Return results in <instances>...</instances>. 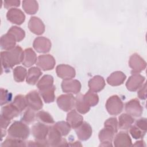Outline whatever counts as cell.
<instances>
[{"instance_id": "277c9868", "label": "cell", "mask_w": 147, "mask_h": 147, "mask_svg": "<svg viewBox=\"0 0 147 147\" xmlns=\"http://www.w3.org/2000/svg\"><path fill=\"white\" fill-rule=\"evenodd\" d=\"M106 108L110 115H116L122 112L123 103L118 95H113L107 100Z\"/></svg>"}, {"instance_id": "7402d4cb", "label": "cell", "mask_w": 147, "mask_h": 147, "mask_svg": "<svg viewBox=\"0 0 147 147\" xmlns=\"http://www.w3.org/2000/svg\"><path fill=\"white\" fill-rule=\"evenodd\" d=\"M126 78V75L121 71L113 72L107 79V82L112 86H117L122 84Z\"/></svg>"}, {"instance_id": "ee69618b", "label": "cell", "mask_w": 147, "mask_h": 147, "mask_svg": "<svg viewBox=\"0 0 147 147\" xmlns=\"http://www.w3.org/2000/svg\"><path fill=\"white\" fill-rule=\"evenodd\" d=\"M20 1L18 0H9L4 1V6L6 9L11 7H17L20 6Z\"/></svg>"}, {"instance_id": "ab89813d", "label": "cell", "mask_w": 147, "mask_h": 147, "mask_svg": "<svg viewBox=\"0 0 147 147\" xmlns=\"http://www.w3.org/2000/svg\"><path fill=\"white\" fill-rule=\"evenodd\" d=\"M12 98V94L9 92L7 90L1 88V105L3 106V105L7 103L8 102H10Z\"/></svg>"}, {"instance_id": "b9f144b4", "label": "cell", "mask_w": 147, "mask_h": 147, "mask_svg": "<svg viewBox=\"0 0 147 147\" xmlns=\"http://www.w3.org/2000/svg\"><path fill=\"white\" fill-rule=\"evenodd\" d=\"M105 126H107L113 129L115 133L118 131V121L116 118H110L105 122Z\"/></svg>"}, {"instance_id": "836d02e7", "label": "cell", "mask_w": 147, "mask_h": 147, "mask_svg": "<svg viewBox=\"0 0 147 147\" xmlns=\"http://www.w3.org/2000/svg\"><path fill=\"white\" fill-rule=\"evenodd\" d=\"M2 146H25V142L22 140L11 137H8L1 145Z\"/></svg>"}, {"instance_id": "3957f363", "label": "cell", "mask_w": 147, "mask_h": 147, "mask_svg": "<svg viewBox=\"0 0 147 147\" xmlns=\"http://www.w3.org/2000/svg\"><path fill=\"white\" fill-rule=\"evenodd\" d=\"M31 132L36 141L44 143L47 146H49L47 140L49 132L48 126L42 123H37L32 127Z\"/></svg>"}, {"instance_id": "d6986e66", "label": "cell", "mask_w": 147, "mask_h": 147, "mask_svg": "<svg viewBox=\"0 0 147 147\" xmlns=\"http://www.w3.org/2000/svg\"><path fill=\"white\" fill-rule=\"evenodd\" d=\"M114 145L117 147L132 146L131 140L129 135L126 132L120 131L114 138Z\"/></svg>"}, {"instance_id": "f35d334b", "label": "cell", "mask_w": 147, "mask_h": 147, "mask_svg": "<svg viewBox=\"0 0 147 147\" xmlns=\"http://www.w3.org/2000/svg\"><path fill=\"white\" fill-rule=\"evenodd\" d=\"M36 117V114L34 113V110L29 107L24 113L21 120L25 123L29 124L34 121Z\"/></svg>"}, {"instance_id": "83f0119b", "label": "cell", "mask_w": 147, "mask_h": 147, "mask_svg": "<svg viewBox=\"0 0 147 147\" xmlns=\"http://www.w3.org/2000/svg\"><path fill=\"white\" fill-rule=\"evenodd\" d=\"M75 107L77 111L83 114L88 112L91 107L84 100L82 94H79L76 96L75 98Z\"/></svg>"}, {"instance_id": "ffe728a7", "label": "cell", "mask_w": 147, "mask_h": 147, "mask_svg": "<svg viewBox=\"0 0 147 147\" xmlns=\"http://www.w3.org/2000/svg\"><path fill=\"white\" fill-rule=\"evenodd\" d=\"M105 81L103 77L96 75L91 79L88 82L90 90L94 92H98L102 90L105 86Z\"/></svg>"}, {"instance_id": "74e56055", "label": "cell", "mask_w": 147, "mask_h": 147, "mask_svg": "<svg viewBox=\"0 0 147 147\" xmlns=\"http://www.w3.org/2000/svg\"><path fill=\"white\" fill-rule=\"evenodd\" d=\"M36 117L38 120L44 123H53L54 120L52 116L47 112L44 111H40L36 114Z\"/></svg>"}, {"instance_id": "e0dca14e", "label": "cell", "mask_w": 147, "mask_h": 147, "mask_svg": "<svg viewBox=\"0 0 147 147\" xmlns=\"http://www.w3.org/2000/svg\"><path fill=\"white\" fill-rule=\"evenodd\" d=\"M75 129L78 137L80 140H87L92 135V127L89 123L86 122H83L79 126Z\"/></svg>"}, {"instance_id": "4dcf8cb0", "label": "cell", "mask_w": 147, "mask_h": 147, "mask_svg": "<svg viewBox=\"0 0 147 147\" xmlns=\"http://www.w3.org/2000/svg\"><path fill=\"white\" fill-rule=\"evenodd\" d=\"M55 87L53 86L52 87L45 90L40 91V93L45 103H49L53 102L55 100Z\"/></svg>"}, {"instance_id": "d6a6232c", "label": "cell", "mask_w": 147, "mask_h": 147, "mask_svg": "<svg viewBox=\"0 0 147 147\" xmlns=\"http://www.w3.org/2000/svg\"><path fill=\"white\" fill-rule=\"evenodd\" d=\"M26 76V69L21 66H18L13 70V77L14 80L17 82H23Z\"/></svg>"}, {"instance_id": "44dd1931", "label": "cell", "mask_w": 147, "mask_h": 147, "mask_svg": "<svg viewBox=\"0 0 147 147\" xmlns=\"http://www.w3.org/2000/svg\"><path fill=\"white\" fill-rule=\"evenodd\" d=\"M83 121V117L80 115L75 110H72L69 112L67 116V121L70 126L76 129L79 126Z\"/></svg>"}, {"instance_id": "9c48e42d", "label": "cell", "mask_w": 147, "mask_h": 147, "mask_svg": "<svg viewBox=\"0 0 147 147\" xmlns=\"http://www.w3.org/2000/svg\"><path fill=\"white\" fill-rule=\"evenodd\" d=\"M116 133L115 131L111 128L105 126L99 133V139L100 141L99 146H111V142L113 140L114 134Z\"/></svg>"}, {"instance_id": "1f68e13d", "label": "cell", "mask_w": 147, "mask_h": 147, "mask_svg": "<svg viewBox=\"0 0 147 147\" xmlns=\"http://www.w3.org/2000/svg\"><path fill=\"white\" fill-rule=\"evenodd\" d=\"M83 98L86 102L90 107L95 106L99 102V98L96 92H94L91 90L88 91V92L83 95Z\"/></svg>"}, {"instance_id": "8d00e7d4", "label": "cell", "mask_w": 147, "mask_h": 147, "mask_svg": "<svg viewBox=\"0 0 147 147\" xmlns=\"http://www.w3.org/2000/svg\"><path fill=\"white\" fill-rule=\"evenodd\" d=\"M54 127L59 131L62 136H67L71 130V126L68 122L64 121H60L56 123Z\"/></svg>"}, {"instance_id": "4fadbf2b", "label": "cell", "mask_w": 147, "mask_h": 147, "mask_svg": "<svg viewBox=\"0 0 147 147\" xmlns=\"http://www.w3.org/2000/svg\"><path fill=\"white\" fill-rule=\"evenodd\" d=\"M145 78L139 74H134L130 76L126 83L127 89L130 91H135L140 88L145 81Z\"/></svg>"}, {"instance_id": "f546056e", "label": "cell", "mask_w": 147, "mask_h": 147, "mask_svg": "<svg viewBox=\"0 0 147 147\" xmlns=\"http://www.w3.org/2000/svg\"><path fill=\"white\" fill-rule=\"evenodd\" d=\"M53 83V78L51 75H44L37 83V87L39 91H42L52 87Z\"/></svg>"}, {"instance_id": "5b68a950", "label": "cell", "mask_w": 147, "mask_h": 147, "mask_svg": "<svg viewBox=\"0 0 147 147\" xmlns=\"http://www.w3.org/2000/svg\"><path fill=\"white\" fill-rule=\"evenodd\" d=\"M61 136V134L54 126L49 127L48 139H47L48 145L51 146H68V144H67L66 140L63 139Z\"/></svg>"}, {"instance_id": "52a82bcc", "label": "cell", "mask_w": 147, "mask_h": 147, "mask_svg": "<svg viewBox=\"0 0 147 147\" xmlns=\"http://www.w3.org/2000/svg\"><path fill=\"white\" fill-rule=\"evenodd\" d=\"M57 103L60 109L68 111L75 106V98L71 94L61 95L57 99Z\"/></svg>"}, {"instance_id": "7bdbcfd3", "label": "cell", "mask_w": 147, "mask_h": 147, "mask_svg": "<svg viewBox=\"0 0 147 147\" xmlns=\"http://www.w3.org/2000/svg\"><path fill=\"white\" fill-rule=\"evenodd\" d=\"M135 125L142 131L146 133L147 130V122L146 118H140L136 122Z\"/></svg>"}, {"instance_id": "8992f818", "label": "cell", "mask_w": 147, "mask_h": 147, "mask_svg": "<svg viewBox=\"0 0 147 147\" xmlns=\"http://www.w3.org/2000/svg\"><path fill=\"white\" fill-rule=\"evenodd\" d=\"M129 64L130 67L132 69L131 73L139 74L146 68V62L140 57L138 54L134 53L130 57Z\"/></svg>"}, {"instance_id": "d4e9b609", "label": "cell", "mask_w": 147, "mask_h": 147, "mask_svg": "<svg viewBox=\"0 0 147 147\" xmlns=\"http://www.w3.org/2000/svg\"><path fill=\"white\" fill-rule=\"evenodd\" d=\"M20 113V111L13 105V103L7 105L2 108L1 115L9 120L17 117Z\"/></svg>"}, {"instance_id": "7dc6e473", "label": "cell", "mask_w": 147, "mask_h": 147, "mask_svg": "<svg viewBox=\"0 0 147 147\" xmlns=\"http://www.w3.org/2000/svg\"><path fill=\"white\" fill-rule=\"evenodd\" d=\"M71 146H82L81 144L80 143V142H78V141H76L75 142V144H73L72 145H70Z\"/></svg>"}, {"instance_id": "bcb514c9", "label": "cell", "mask_w": 147, "mask_h": 147, "mask_svg": "<svg viewBox=\"0 0 147 147\" xmlns=\"http://www.w3.org/2000/svg\"><path fill=\"white\" fill-rule=\"evenodd\" d=\"M133 146H145V144H144V142L142 141H139L136 142L135 144L133 145Z\"/></svg>"}, {"instance_id": "7a4b0ae2", "label": "cell", "mask_w": 147, "mask_h": 147, "mask_svg": "<svg viewBox=\"0 0 147 147\" xmlns=\"http://www.w3.org/2000/svg\"><path fill=\"white\" fill-rule=\"evenodd\" d=\"M7 133L10 137L24 140L29 136L30 130L29 127L24 123L16 121L10 125Z\"/></svg>"}, {"instance_id": "8fae6325", "label": "cell", "mask_w": 147, "mask_h": 147, "mask_svg": "<svg viewBox=\"0 0 147 147\" xmlns=\"http://www.w3.org/2000/svg\"><path fill=\"white\" fill-rule=\"evenodd\" d=\"M61 88L64 92L76 94L80 91L81 84L75 79L64 80L61 83Z\"/></svg>"}, {"instance_id": "f6af8a7d", "label": "cell", "mask_w": 147, "mask_h": 147, "mask_svg": "<svg viewBox=\"0 0 147 147\" xmlns=\"http://www.w3.org/2000/svg\"><path fill=\"white\" fill-rule=\"evenodd\" d=\"M140 89V90L138 91L137 95L140 99H145L146 98V83H144V85H142Z\"/></svg>"}, {"instance_id": "2e32d148", "label": "cell", "mask_w": 147, "mask_h": 147, "mask_svg": "<svg viewBox=\"0 0 147 147\" xmlns=\"http://www.w3.org/2000/svg\"><path fill=\"white\" fill-rule=\"evenodd\" d=\"M6 17L10 22L17 25H21L25 20V16L24 13L16 8L9 9L7 13Z\"/></svg>"}, {"instance_id": "6da1fadb", "label": "cell", "mask_w": 147, "mask_h": 147, "mask_svg": "<svg viewBox=\"0 0 147 147\" xmlns=\"http://www.w3.org/2000/svg\"><path fill=\"white\" fill-rule=\"evenodd\" d=\"M24 51L19 46L15 47L10 51L1 53L2 66L5 69H10L22 61Z\"/></svg>"}, {"instance_id": "60d3db41", "label": "cell", "mask_w": 147, "mask_h": 147, "mask_svg": "<svg viewBox=\"0 0 147 147\" xmlns=\"http://www.w3.org/2000/svg\"><path fill=\"white\" fill-rule=\"evenodd\" d=\"M129 130V132L131 136L134 138V139H140L142 138L145 134V132L142 131L140 129H139L138 127H137L136 125L131 126Z\"/></svg>"}, {"instance_id": "ac0fdd59", "label": "cell", "mask_w": 147, "mask_h": 147, "mask_svg": "<svg viewBox=\"0 0 147 147\" xmlns=\"http://www.w3.org/2000/svg\"><path fill=\"white\" fill-rule=\"evenodd\" d=\"M28 27L32 33L37 35L42 34L45 31L44 23L39 18L36 17L30 18L28 23Z\"/></svg>"}, {"instance_id": "f1b7e54d", "label": "cell", "mask_w": 147, "mask_h": 147, "mask_svg": "<svg viewBox=\"0 0 147 147\" xmlns=\"http://www.w3.org/2000/svg\"><path fill=\"white\" fill-rule=\"evenodd\" d=\"M22 7L25 11L29 14H34L38 10V5L36 1H23Z\"/></svg>"}, {"instance_id": "d590c367", "label": "cell", "mask_w": 147, "mask_h": 147, "mask_svg": "<svg viewBox=\"0 0 147 147\" xmlns=\"http://www.w3.org/2000/svg\"><path fill=\"white\" fill-rule=\"evenodd\" d=\"M7 33L11 34L17 42H20L22 40L25 36V32L23 29L15 26H11L8 30Z\"/></svg>"}, {"instance_id": "484cf974", "label": "cell", "mask_w": 147, "mask_h": 147, "mask_svg": "<svg viewBox=\"0 0 147 147\" xmlns=\"http://www.w3.org/2000/svg\"><path fill=\"white\" fill-rule=\"evenodd\" d=\"M41 75L42 72L40 69L37 67H32L28 70L26 76V82L29 84L34 85L37 83Z\"/></svg>"}, {"instance_id": "cb8c5ba5", "label": "cell", "mask_w": 147, "mask_h": 147, "mask_svg": "<svg viewBox=\"0 0 147 147\" xmlns=\"http://www.w3.org/2000/svg\"><path fill=\"white\" fill-rule=\"evenodd\" d=\"M16 42L15 38L11 34L7 33L1 38V47L5 51H10L15 47Z\"/></svg>"}, {"instance_id": "603a6c76", "label": "cell", "mask_w": 147, "mask_h": 147, "mask_svg": "<svg viewBox=\"0 0 147 147\" xmlns=\"http://www.w3.org/2000/svg\"><path fill=\"white\" fill-rule=\"evenodd\" d=\"M37 62V56L36 53L32 48L26 49L24 51L23 59L22 63V64L26 67H29Z\"/></svg>"}, {"instance_id": "4316f807", "label": "cell", "mask_w": 147, "mask_h": 147, "mask_svg": "<svg viewBox=\"0 0 147 147\" xmlns=\"http://www.w3.org/2000/svg\"><path fill=\"white\" fill-rule=\"evenodd\" d=\"M134 122V118L128 114H122L119 117L118 126L120 129L127 130Z\"/></svg>"}, {"instance_id": "9a60e30c", "label": "cell", "mask_w": 147, "mask_h": 147, "mask_svg": "<svg viewBox=\"0 0 147 147\" xmlns=\"http://www.w3.org/2000/svg\"><path fill=\"white\" fill-rule=\"evenodd\" d=\"M33 48L39 53H47L51 48V41L44 37H37L33 44Z\"/></svg>"}, {"instance_id": "ba28073f", "label": "cell", "mask_w": 147, "mask_h": 147, "mask_svg": "<svg viewBox=\"0 0 147 147\" xmlns=\"http://www.w3.org/2000/svg\"><path fill=\"white\" fill-rule=\"evenodd\" d=\"M27 105L29 108L34 111L42 109L43 104L41 99L36 91H32L25 96Z\"/></svg>"}, {"instance_id": "7c38bea8", "label": "cell", "mask_w": 147, "mask_h": 147, "mask_svg": "<svg viewBox=\"0 0 147 147\" xmlns=\"http://www.w3.org/2000/svg\"><path fill=\"white\" fill-rule=\"evenodd\" d=\"M55 60L51 55H42L38 56L36 65L44 71L52 69L55 65Z\"/></svg>"}, {"instance_id": "30bf717a", "label": "cell", "mask_w": 147, "mask_h": 147, "mask_svg": "<svg viewBox=\"0 0 147 147\" xmlns=\"http://www.w3.org/2000/svg\"><path fill=\"white\" fill-rule=\"evenodd\" d=\"M125 111L132 117H138L142 114L143 108L137 99H133L126 103Z\"/></svg>"}, {"instance_id": "e575fe53", "label": "cell", "mask_w": 147, "mask_h": 147, "mask_svg": "<svg viewBox=\"0 0 147 147\" xmlns=\"http://www.w3.org/2000/svg\"><path fill=\"white\" fill-rule=\"evenodd\" d=\"M12 103L20 113L24 110L28 106L25 97L22 95H18L16 96Z\"/></svg>"}, {"instance_id": "5bb4252c", "label": "cell", "mask_w": 147, "mask_h": 147, "mask_svg": "<svg viewBox=\"0 0 147 147\" xmlns=\"http://www.w3.org/2000/svg\"><path fill=\"white\" fill-rule=\"evenodd\" d=\"M56 74L57 76L64 79H71L75 76V69L67 64H60L56 67Z\"/></svg>"}]
</instances>
